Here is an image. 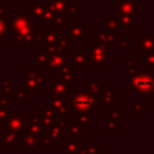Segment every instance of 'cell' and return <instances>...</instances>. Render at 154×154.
I'll return each mask as SVG.
<instances>
[{
	"instance_id": "cell-7",
	"label": "cell",
	"mask_w": 154,
	"mask_h": 154,
	"mask_svg": "<svg viewBox=\"0 0 154 154\" xmlns=\"http://www.w3.org/2000/svg\"><path fill=\"white\" fill-rule=\"evenodd\" d=\"M40 118H41V124H43V126L46 129L52 128V126H55V124L58 123L54 112L51 111V109H48V108H42L41 109Z\"/></svg>"
},
{
	"instance_id": "cell-32",
	"label": "cell",
	"mask_w": 154,
	"mask_h": 154,
	"mask_svg": "<svg viewBox=\"0 0 154 154\" xmlns=\"http://www.w3.org/2000/svg\"><path fill=\"white\" fill-rule=\"evenodd\" d=\"M17 136L18 135H11V136H4L2 137V144L4 146H11L14 141H16V138H17Z\"/></svg>"
},
{
	"instance_id": "cell-23",
	"label": "cell",
	"mask_w": 154,
	"mask_h": 154,
	"mask_svg": "<svg viewBox=\"0 0 154 154\" xmlns=\"http://www.w3.org/2000/svg\"><path fill=\"white\" fill-rule=\"evenodd\" d=\"M38 136H34V135H26L25 136V138H24V144L25 146H28L29 148H30V150H32L35 147H36V144L38 143Z\"/></svg>"
},
{
	"instance_id": "cell-45",
	"label": "cell",
	"mask_w": 154,
	"mask_h": 154,
	"mask_svg": "<svg viewBox=\"0 0 154 154\" xmlns=\"http://www.w3.org/2000/svg\"><path fill=\"white\" fill-rule=\"evenodd\" d=\"M123 63H124L125 65H130V66L134 65V61H132V60H129V59H123Z\"/></svg>"
},
{
	"instance_id": "cell-40",
	"label": "cell",
	"mask_w": 154,
	"mask_h": 154,
	"mask_svg": "<svg viewBox=\"0 0 154 154\" xmlns=\"http://www.w3.org/2000/svg\"><path fill=\"white\" fill-rule=\"evenodd\" d=\"M30 119L32 120V123L34 124H38V125H41V118H38V116L37 114H30Z\"/></svg>"
},
{
	"instance_id": "cell-4",
	"label": "cell",
	"mask_w": 154,
	"mask_h": 154,
	"mask_svg": "<svg viewBox=\"0 0 154 154\" xmlns=\"http://www.w3.org/2000/svg\"><path fill=\"white\" fill-rule=\"evenodd\" d=\"M66 59H67L66 49L59 48L55 54H53L51 57H47V66H48L49 70L60 69L61 66H64L66 64Z\"/></svg>"
},
{
	"instance_id": "cell-2",
	"label": "cell",
	"mask_w": 154,
	"mask_h": 154,
	"mask_svg": "<svg viewBox=\"0 0 154 154\" xmlns=\"http://www.w3.org/2000/svg\"><path fill=\"white\" fill-rule=\"evenodd\" d=\"M7 31L13 32L14 40L22 42L25 47H29L34 40V23L23 14L22 10H19V14L7 24Z\"/></svg>"
},
{
	"instance_id": "cell-3",
	"label": "cell",
	"mask_w": 154,
	"mask_h": 154,
	"mask_svg": "<svg viewBox=\"0 0 154 154\" xmlns=\"http://www.w3.org/2000/svg\"><path fill=\"white\" fill-rule=\"evenodd\" d=\"M95 97L90 93H79L75 94L72 97H69L66 103L75 113H94L95 112Z\"/></svg>"
},
{
	"instance_id": "cell-42",
	"label": "cell",
	"mask_w": 154,
	"mask_h": 154,
	"mask_svg": "<svg viewBox=\"0 0 154 154\" xmlns=\"http://www.w3.org/2000/svg\"><path fill=\"white\" fill-rule=\"evenodd\" d=\"M88 152H89V154H100V149H99L97 147L88 148Z\"/></svg>"
},
{
	"instance_id": "cell-20",
	"label": "cell",
	"mask_w": 154,
	"mask_h": 154,
	"mask_svg": "<svg viewBox=\"0 0 154 154\" xmlns=\"http://www.w3.org/2000/svg\"><path fill=\"white\" fill-rule=\"evenodd\" d=\"M26 76V88L29 89V90H34V91H38L40 90V88H41V85L38 84V82L34 78V77H31V76H29V75H25Z\"/></svg>"
},
{
	"instance_id": "cell-39",
	"label": "cell",
	"mask_w": 154,
	"mask_h": 154,
	"mask_svg": "<svg viewBox=\"0 0 154 154\" xmlns=\"http://www.w3.org/2000/svg\"><path fill=\"white\" fill-rule=\"evenodd\" d=\"M38 138L41 140V143H42L43 146H49V144L52 143V140H51L48 136H45V137H41V136H38Z\"/></svg>"
},
{
	"instance_id": "cell-1",
	"label": "cell",
	"mask_w": 154,
	"mask_h": 154,
	"mask_svg": "<svg viewBox=\"0 0 154 154\" xmlns=\"http://www.w3.org/2000/svg\"><path fill=\"white\" fill-rule=\"evenodd\" d=\"M129 91L138 93L142 96H154V77L148 70H140L136 64L129 69Z\"/></svg>"
},
{
	"instance_id": "cell-24",
	"label": "cell",
	"mask_w": 154,
	"mask_h": 154,
	"mask_svg": "<svg viewBox=\"0 0 154 154\" xmlns=\"http://www.w3.org/2000/svg\"><path fill=\"white\" fill-rule=\"evenodd\" d=\"M13 84L11 81H7L4 83L2 85V90H4V96H14V93H13V89H12Z\"/></svg>"
},
{
	"instance_id": "cell-43",
	"label": "cell",
	"mask_w": 154,
	"mask_h": 154,
	"mask_svg": "<svg viewBox=\"0 0 154 154\" xmlns=\"http://www.w3.org/2000/svg\"><path fill=\"white\" fill-rule=\"evenodd\" d=\"M6 105H7V102H6V97H5V96L0 97V108H5Z\"/></svg>"
},
{
	"instance_id": "cell-11",
	"label": "cell",
	"mask_w": 154,
	"mask_h": 154,
	"mask_svg": "<svg viewBox=\"0 0 154 154\" xmlns=\"http://www.w3.org/2000/svg\"><path fill=\"white\" fill-rule=\"evenodd\" d=\"M52 91L55 96H59V97H63V95L66 96L67 95L66 84L60 81H53L52 82Z\"/></svg>"
},
{
	"instance_id": "cell-21",
	"label": "cell",
	"mask_w": 154,
	"mask_h": 154,
	"mask_svg": "<svg viewBox=\"0 0 154 154\" xmlns=\"http://www.w3.org/2000/svg\"><path fill=\"white\" fill-rule=\"evenodd\" d=\"M105 36H106V47H111L112 43L116 41L117 31L113 30V29H107L105 31Z\"/></svg>"
},
{
	"instance_id": "cell-27",
	"label": "cell",
	"mask_w": 154,
	"mask_h": 154,
	"mask_svg": "<svg viewBox=\"0 0 154 154\" xmlns=\"http://www.w3.org/2000/svg\"><path fill=\"white\" fill-rule=\"evenodd\" d=\"M120 117H122V108H117L111 114H107V122H114L116 123Z\"/></svg>"
},
{
	"instance_id": "cell-17",
	"label": "cell",
	"mask_w": 154,
	"mask_h": 154,
	"mask_svg": "<svg viewBox=\"0 0 154 154\" xmlns=\"http://www.w3.org/2000/svg\"><path fill=\"white\" fill-rule=\"evenodd\" d=\"M101 99H102V101L106 103V106L109 107L111 103H113V102L117 101V94H116L114 91H112V89H111L109 87H107V90H106L105 93H102Z\"/></svg>"
},
{
	"instance_id": "cell-38",
	"label": "cell",
	"mask_w": 154,
	"mask_h": 154,
	"mask_svg": "<svg viewBox=\"0 0 154 154\" xmlns=\"http://www.w3.org/2000/svg\"><path fill=\"white\" fill-rule=\"evenodd\" d=\"M79 119H81V124L87 125V124H89V123H90V122H89V116H88V114H85V113H82V114H81V117H79Z\"/></svg>"
},
{
	"instance_id": "cell-13",
	"label": "cell",
	"mask_w": 154,
	"mask_h": 154,
	"mask_svg": "<svg viewBox=\"0 0 154 154\" xmlns=\"http://www.w3.org/2000/svg\"><path fill=\"white\" fill-rule=\"evenodd\" d=\"M66 97H59V96H55L52 99V107L53 109L57 112V113H60V112H67V106H66Z\"/></svg>"
},
{
	"instance_id": "cell-36",
	"label": "cell",
	"mask_w": 154,
	"mask_h": 154,
	"mask_svg": "<svg viewBox=\"0 0 154 154\" xmlns=\"http://www.w3.org/2000/svg\"><path fill=\"white\" fill-rule=\"evenodd\" d=\"M0 17L4 19L7 18V6L6 5H0Z\"/></svg>"
},
{
	"instance_id": "cell-35",
	"label": "cell",
	"mask_w": 154,
	"mask_h": 154,
	"mask_svg": "<svg viewBox=\"0 0 154 154\" xmlns=\"http://www.w3.org/2000/svg\"><path fill=\"white\" fill-rule=\"evenodd\" d=\"M36 63L42 65V64H46L47 63V57L46 54H37L36 55Z\"/></svg>"
},
{
	"instance_id": "cell-5",
	"label": "cell",
	"mask_w": 154,
	"mask_h": 154,
	"mask_svg": "<svg viewBox=\"0 0 154 154\" xmlns=\"http://www.w3.org/2000/svg\"><path fill=\"white\" fill-rule=\"evenodd\" d=\"M90 46V54H88L89 60L93 64H105V46H100L96 42H93Z\"/></svg>"
},
{
	"instance_id": "cell-30",
	"label": "cell",
	"mask_w": 154,
	"mask_h": 154,
	"mask_svg": "<svg viewBox=\"0 0 154 154\" xmlns=\"http://www.w3.org/2000/svg\"><path fill=\"white\" fill-rule=\"evenodd\" d=\"M4 36H7V24L6 19L0 17V41H2Z\"/></svg>"
},
{
	"instance_id": "cell-16",
	"label": "cell",
	"mask_w": 154,
	"mask_h": 154,
	"mask_svg": "<svg viewBox=\"0 0 154 154\" xmlns=\"http://www.w3.org/2000/svg\"><path fill=\"white\" fill-rule=\"evenodd\" d=\"M73 60H75L76 64H78V67H79L81 70H83V69H84V65L90 61L88 54L84 53V49H83V48H79V53L73 57Z\"/></svg>"
},
{
	"instance_id": "cell-41",
	"label": "cell",
	"mask_w": 154,
	"mask_h": 154,
	"mask_svg": "<svg viewBox=\"0 0 154 154\" xmlns=\"http://www.w3.org/2000/svg\"><path fill=\"white\" fill-rule=\"evenodd\" d=\"M66 13H77V6H71V5H67Z\"/></svg>"
},
{
	"instance_id": "cell-10",
	"label": "cell",
	"mask_w": 154,
	"mask_h": 154,
	"mask_svg": "<svg viewBox=\"0 0 154 154\" xmlns=\"http://www.w3.org/2000/svg\"><path fill=\"white\" fill-rule=\"evenodd\" d=\"M69 34L73 38V41L77 42L79 40V37H83L84 36V28L77 20H75L73 24L71 26H69Z\"/></svg>"
},
{
	"instance_id": "cell-31",
	"label": "cell",
	"mask_w": 154,
	"mask_h": 154,
	"mask_svg": "<svg viewBox=\"0 0 154 154\" xmlns=\"http://www.w3.org/2000/svg\"><path fill=\"white\" fill-rule=\"evenodd\" d=\"M78 148V142H64L63 143V150L67 152V150H76Z\"/></svg>"
},
{
	"instance_id": "cell-19",
	"label": "cell",
	"mask_w": 154,
	"mask_h": 154,
	"mask_svg": "<svg viewBox=\"0 0 154 154\" xmlns=\"http://www.w3.org/2000/svg\"><path fill=\"white\" fill-rule=\"evenodd\" d=\"M61 134H63V130L58 126H52V128H48L47 129V135L51 140H61Z\"/></svg>"
},
{
	"instance_id": "cell-22",
	"label": "cell",
	"mask_w": 154,
	"mask_h": 154,
	"mask_svg": "<svg viewBox=\"0 0 154 154\" xmlns=\"http://www.w3.org/2000/svg\"><path fill=\"white\" fill-rule=\"evenodd\" d=\"M118 19V24L119 25H132L134 20H132V16L131 14H119L117 16Z\"/></svg>"
},
{
	"instance_id": "cell-34",
	"label": "cell",
	"mask_w": 154,
	"mask_h": 154,
	"mask_svg": "<svg viewBox=\"0 0 154 154\" xmlns=\"http://www.w3.org/2000/svg\"><path fill=\"white\" fill-rule=\"evenodd\" d=\"M31 135H34V136H38L40 135V132H41V125H38V124H32L31 126H30V131H29Z\"/></svg>"
},
{
	"instance_id": "cell-6",
	"label": "cell",
	"mask_w": 154,
	"mask_h": 154,
	"mask_svg": "<svg viewBox=\"0 0 154 154\" xmlns=\"http://www.w3.org/2000/svg\"><path fill=\"white\" fill-rule=\"evenodd\" d=\"M119 14H131L135 16L138 13V5L132 0H117Z\"/></svg>"
},
{
	"instance_id": "cell-8",
	"label": "cell",
	"mask_w": 154,
	"mask_h": 154,
	"mask_svg": "<svg viewBox=\"0 0 154 154\" xmlns=\"http://www.w3.org/2000/svg\"><path fill=\"white\" fill-rule=\"evenodd\" d=\"M58 75L63 77V81L67 85L73 84V78H72V65H64L60 69H58Z\"/></svg>"
},
{
	"instance_id": "cell-26",
	"label": "cell",
	"mask_w": 154,
	"mask_h": 154,
	"mask_svg": "<svg viewBox=\"0 0 154 154\" xmlns=\"http://www.w3.org/2000/svg\"><path fill=\"white\" fill-rule=\"evenodd\" d=\"M144 59H146V63L149 65V67L152 70H154V48L153 49H149L148 52H146Z\"/></svg>"
},
{
	"instance_id": "cell-37",
	"label": "cell",
	"mask_w": 154,
	"mask_h": 154,
	"mask_svg": "<svg viewBox=\"0 0 154 154\" xmlns=\"http://www.w3.org/2000/svg\"><path fill=\"white\" fill-rule=\"evenodd\" d=\"M134 112L135 113H143L144 112V108H143V105L141 103H135L134 105Z\"/></svg>"
},
{
	"instance_id": "cell-18",
	"label": "cell",
	"mask_w": 154,
	"mask_h": 154,
	"mask_svg": "<svg viewBox=\"0 0 154 154\" xmlns=\"http://www.w3.org/2000/svg\"><path fill=\"white\" fill-rule=\"evenodd\" d=\"M66 24H67V13L65 12L54 13L52 25H66Z\"/></svg>"
},
{
	"instance_id": "cell-29",
	"label": "cell",
	"mask_w": 154,
	"mask_h": 154,
	"mask_svg": "<svg viewBox=\"0 0 154 154\" xmlns=\"http://www.w3.org/2000/svg\"><path fill=\"white\" fill-rule=\"evenodd\" d=\"M16 95H17V97L19 100H23L24 97H28L29 96V89L26 87H24V85H20L18 88V91L16 93Z\"/></svg>"
},
{
	"instance_id": "cell-14",
	"label": "cell",
	"mask_w": 154,
	"mask_h": 154,
	"mask_svg": "<svg viewBox=\"0 0 154 154\" xmlns=\"http://www.w3.org/2000/svg\"><path fill=\"white\" fill-rule=\"evenodd\" d=\"M48 6L46 4H36V5H30V11H31V14L36 18H43L45 13L48 11Z\"/></svg>"
},
{
	"instance_id": "cell-15",
	"label": "cell",
	"mask_w": 154,
	"mask_h": 154,
	"mask_svg": "<svg viewBox=\"0 0 154 154\" xmlns=\"http://www.w3.org/2000/svg\"><path fill=\"white\" fill-rule=\"evenodd\" d=\"M67 2L65 0H52V4L49 7V10L54 13H61V12H65L66 13V10H67Z\"/></svg>"
},
{
	"instance_id": "cell-47",
	"label": "cell",
	"mask_w": 154,
	"mask_h": 154,
	"mask_svg": "<svg viewBox=\"0 0 154 154\" xmlns=\"http://www.w3.org/2000/svg\"><path fill=\"white\" fill-rule=\"evenodd\" d=\"M150 107H152V108H154V102H152V103H150Z\"/></svg>"
},
{
	"instance_id": "cell-9",
	"label": "cell",
	"mask_w": 154,
	"mask_h": 154,
	"mask_svg": "<svg viewBox=\"0 0 154 154\" xmlns=\"http://www.w3.org/2000/svg\"><path fill=\"white\" fill-rule=\"evenodd\" d=\"M23 124L24 123H23L22 114H10L8 117V131L10 132H13V131L17 132Z\"/></svg>"
},
{
	"instance_id": "cell-25",
	"label": "cell",
	"mask_w": 154,
	"mask_h": 154,
	"mask_svg": "<svg viewBox=\"0 0 154 154\" xmlns=\"http://www.w3.org/2000/svg\"><path fill=\"white\" fill-rule=\"evenodd\" d=\"M106 24H107V29H113V30H116L117 25H119V24H118L117 16H107V17H106Z\"/></svg>"
},
{
	"instance_id": "cell-28",
	"label": "cell",
	"mask_w": 154,
	"mask_h": 154,
	"mask_svg": "<svg viewBox=\"0 0 154 154\" xmlns=\"http://www.w3.org/2000/svg\"><path fill=\"white\" fill-rule=\"evenodd\" d=\"M66 130H69V132L72 134V135H83L84 134L83 125H71Z\"/></svg>"
},
{
	"instance_id": "cell-33",
	"label": "cell",
	"mask_w": 154,
	"mask_h": 154,
	"mask_svg": "<svg viewBox=\"0 0 154 154\" xmlns=\"http://www.w3.org/2000/svg\"><path fill=\"white\" fill-rule=\"evenodd\" d=\"M8 117L10 116L7 114V111L5 108H0V125L8 123Z\"/></svg>"
},
{
	"instance_id": "cell-12",
	"label": "cell",
	"mask_w": 154,
	"mask_h": 154,
	"mask_svg": "<svg viewBox=\"0 0 154 154\" xmlns=\"http://www.w3.org/2000/svg\"><path fill=\"white\" fill-rule=\"evenodd\" d=\"M154 48V40L152 37H140L138 40V52L146 53Z\"/></svg>"
},
{
	"instance_id": "cell-46",
	"label": "cell",
	"mask_w": 154,
	"mask_h": 154,
	"mask_svg": "<svg viewBox=\"0 0 154 154\" xmlns=\"http://www.w3.org/2000/svg\"><path fill=\"white\" fill-rule=\"evenodd\" d=\"M79 154H89V152H88V148H85V149L81 150V152H79Z\"/></svg>"
},
{
	"instance_id": "cell-44",
	"label": "cell",
	"mask_w": 154,
	"mask_h": 154,
	"mask_svg": "<svg viewBox=\"0 0 154 154\" xmlns=\"http://www.w3.org/2000/svg\"><path fill=\"white\" fill-rule=\"evenodd\" d=\"M120 43H123V45H122V47H128V37H123Z\"/></svg>"
}]
</instances>
